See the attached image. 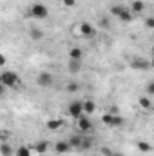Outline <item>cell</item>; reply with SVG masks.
<instances>
[{
    "label": "cell",
    "instance_id": "obj_1",
    "mask_svg": "<svg viewBox=\"0 0 154 156\" xmlns=\"http://www.w3.org/2000/svg\"><path fill=\"white\" fill-rule=\"evenodd\" d=\"M18 82H20V76L15 73V71H4V73H0V83L4 85V87H15V85H18Z\"/></svg>",
    "mask_w": 154,
    "mask_h": 156
},
{
    "label": "cell",
    "instance_id": "obj_2",
    "mask_svg": "<svg viewBox=\"0 0 154 156\" xmlns=\"http://www.w3.org/2000/svg\"><path fill=\"white\" fill-rule=\"evenodd\" d=\"M29 13H31V16L33 18H37V20H44V18H47V15H49V11H47V7L44 5V4H33L31 5V9H29Z\"/></svg>",
    "mask_w": 154,
    "mask_h": 156
},
{
    "label": "cell",
    "instance_id": "obj_3",
    "mask_svg": "<svg viewBox=\"0 0 154 156\" xmlns=\"http://www.w3.org/2000/svg\"><path fill=\"white\" fill-rule=\"evenodd\" d=\"M102 122H103L107 127H120V125L123 123V118L120 116V115H114V113H107V115L102 116Z\"/></svg>",
    "mask_w": 154,
    "mask_h": 156
},
{
    "label": "cell",
    "instance_id": "obj_4",
    "mask_svg": "<svg viewBox=\"0 0 154 156\" xmlns=\"http://www.w3.org/2000/svg\"><path fill=\"white\" fill-rule=\"evenodd\" d=\"M78 122H76V127H78V131L82 133V134H85V133H89L91 129H93V122H91V118L89 116H85V115H82L80 118H76Z\"/></svg>",
    "mask_w": 154,
    "mask_h": 156
},
{
    "label": "cell",
    "instance_id": "obj_5",
    "mask_svg": "<svg viewBox=\"0 0 154 156\" xmlns=\"http://www.w3.org/2000/svg\"><path fill=\"white\" fill-rule=\"evenodd\" d=\"M53 82H54V78H53L51 73H47V71L38 73V76H37V83H38L40 87H51Z\"/></svg>",
    "mask_w": 154,
    "mask_h": 156
},
{
    "label": "cell",
    "instance_id": "obj_6",
    "mask_svg": "<svg viewBox=\"0 0 154 156\" xmlns=\"http://www.w3.org/2000/svg\"><path fill=\"white\" fill-rule=\"evenodd\" d=\"M131 67L140 69V71H149L151 69V60H147V58H132Z\"/></svg>",
    "mask_w": 154,
    "mask_h": 156
},
{
    "label": "cell",
    "instance_id": "obj_7",
    "mask_svg": "<svg viewBox=\"0 0 154 156\" xmlns=\"http://www.w3.org/2000/svg\"><path fill=\"white\" fill-rule=\"evenodd\" d=\"M67 113H69V116L73 118H80L83 115V109H82V102L80 100H75V102H71L69 104V107H67Z\"/></svg>",
    "mask_w": 154,
    "mask_h": 156
},
{
    "label": "cell",
    "instance_id": "obj_8",
    "mask_svg": "<svg viewBox=\"0 0 154 156\" xmlns=\"http://www.w3.org/2000/svg\"><path fill=\"white\" fill-rule=\"evenodd\" d=\"M80 35L85 38H91V37H94V27L89 22H82L80 24Z\"/></svg>",
    "mask_w": 154,
    "mask_h": 156
},
{
    "label": "cell",
    "instance_id": "obj_9",
    "mask_svg": "<svg viewBox=\"0 0 154 156\" xmlns=\"http://www.w3.org/2000/svg\"><path fill=\"white\" fill-rule=\"evenodd\" d=\"M54 151H56L58 154H65V153H69V151H71V145H69V142H67V140H60V142H56V144H54Z\"/></svg>",
    "mask_w": 154,
    "mask_h": 156
},
{
    "label": "cell",
    "instance_id": "obj_10",
    "mask_svg": "<svg viewBox=\"0 0 154 156\" xmlns=\"http://www.w3.org/2000/svg\"><path fill=\"white\" fill-rule=\"evenodd\" d=\"M82 109H83V115H93L96 111V102L94 100H83L82 102Z\"/></svg>",
    "mask_w": 154,
    "mask_h": 156
},
{
    "label": "cell",
    "instance_id": "obj_11",
    "mask_svg": "<svg viewBox=\"0 0 154 156\" xmlns=\"http://www.w3.org/2000/svg\"><path fill=\"white\" fill-rule=\"evenodd\" d=\"M67 69H69L71 75H78V73L82 71V62H80V60H69Z\"/></svg>",
    "mask_w": 154,
    "mask_h": 156
},
{
    "label": "cell",
    "instance_id": "obj_12",
    "mask_svg": "<svg viewBox=\"0 0 154 156\" xmlns=\"http://www.w3.org/2000/svg\"><path fill=\"white\" fill-rule=\"evenodd\" d=\"M67 142H69L71 149H80V147H82V142H83V134H75V136H71Z\"/></svg>",
    "mask_w": 154,
    "mask_h": 156
},
{
    "label": "cell",
    "instance_id": "obj_13",
    "mask_svg": "<svg viewBox=\"0 0 154 156\" xmlns=\"http://www.w3.org/2000/svg\"><path fill=\"white\" fill-rule=\"evenodd\" d=\"M62 125H64V120H62V118H51V120L47 122V129H49V131H58Z\"/></svg>",
    "mask_w": 154,
    "mask_h": 156
},
{
    "label": "cell",
    "instance_id": "obj_14",
    "mask_svg": "<svg viewBox=\"0 0 154 156\" xmlns=\"http://www.w3.org/2000/svg\"><path fill=\"white\" fill-rule=\"evenodd\" d=\"M13 154H15V149L11 147L9 142L0 144V156H13Z\"/></svg>",
    "mask_w": 154,
    "mask_h": 156
},
{
    "label": "cell",
    "instance_id": "obj_15",
    "mask_svg": "<svg viewBox=\"0 0 154 156\" xmlns=\"http://www.w3.org/2000/svg\"><path fill=\"white\" fill-rule=\"evenodd\" d=\"M118 20H121V22H125V24L132 22V13H131V9H129V7H125V9L118 15Z\"/></svg>",
    "mask_w": 154,
    "mask_h": 156
},
{
    "label": "cell",
    "instance_id": "obj_16",
    "mask_svg": "<svg viewBox=\"0 0 154 156\" xmlns=\"http://www.w3.org/2000/svg\"><path fill=\"white\" fill-rule=\"evenodd\" d=\"M82 58H83L82 47H73V49L69 51V60H80V62H82Z\"/></svg>",
    "mask_w": 154,
    "mask_h": 156
},
{
    "label": "cell",
    "instance_id": "obj_17",
    "mask_svg": "<svg viewBox=\"0 0 154 156\" xmlns=\"http://www.w3.org/2000/svg\"><path fill=\"white\" fill-rule=\"evenodd\" d=\"M143 9H145V4L142 0H134L131 4V13H143Z\"/></svg>",
    "mask_w": 154,
    "mask_h": 156
},
{
    "label": "cell",
    "instance_id": "obj_18",
    "mask_svg": "<svg viewBox=\"0 0 154 156\" xmlns=\"http://www.w3.org/2000/svg\"><path fill=\"white\" fill-rule=\"evenodd\" d=\"M35 151H37L38 154H45V153L49 151V144H47V142H44V140H42V142H37Z\"/></svg>",
    "mask_w": 154,
    "mask_h": 156
},
{
    "label": "cell",
    "instance_id": "obj_19",
    "mask_svg": "<svg viewBox=\"0 0 154 156\" xmlns=\"http://www.w3.org/2000/svg\"><path fill=\"white\" fill-rule=\"evenodd\" d=\"M15 154L16 156H31V149L26 147V145H20V147L15 151Z\"/></svg>",
    "mask_w": 154,
    "mask_h": 156
},
{
    "label": "cell",
    "instance_id": "obj_20",
    "mask_svg": "<svg viewBox=\"0 0 154 156\" xmlns=\"http://www.w3.org/2000/svg\"><path fill=\"white\" fill-rule=\"evenodd\" d=\"M140 105H142L143 109H151V107H152V102H151V98L142 96V98H140Z\"/></svg>",
    "mask_w": 154,
    "mask_h": 156
},
{
    "label": "cell",
    "instance_id": "obj_21",
    "mask_svg": "<svg viewBox=\"0 0 154 156\" xmlns=\"http://www.w3.org/2000/svg\"><path fill=\"white\" fill-rule=\"evenodd\" d=\"M123 9H125V5H121V4H116V5H113V7H111V15L118 18V15H120Z\"/></svg>",
    "mask_w": 154,
    "mask_h": 156
},
{
    "label": "cell",
    "instance_id": "obj_22",
    "mask_svg": "<svg viewBox=\"0 0 154 156\" xmlns=\"http://www.w3.org/2000/svg\"><path fill=\"white\" fill-rule=\"evenodd\" d=\"M102 154L103 156H125L121 153H118V151H111L109 147H102Z\"/></svg>",
    "mask_w": 154,
    "mask_h": 156
},
{
    "label": "cell",
    "instance_id": "obj_23",
    "mask_svg": "<svg viewBox=\"0 0 154 156\" xmlns=\"http://www.w3.org/2000/svg\"><path fill=\"white\" fill-rule=\"evenodd\" d=\"M31 38L33 40H42L44 38V33H42L40 29H37V27H33V29H31Z\"/></svg>",
    "mask_w": 154,
    "mask_h": 156
},
{
    "label": "cell",
    "instance_id": "obj_24",
    "mask_svg": "<svg viewBox=\"0 0 154 156\" xmlns=\"http://www.w3.org/2000/svg\"><path fill=\"white\" fill-rule=\"evenodd\" d=\"M138 149H140L142 153H149V151H151V144H147V142H138Z\"/></svg>",
    "mask_w": 154,
    "mask_h": 156
},
{
    "label": "cell",
    "instance_id": "obj_25",
    "mask_svg": "<svg viewBox=\"0 0 154 156\" xmlns=\"http://www.w3.org/2000/svg\"><path fill=\"white\" fill-rule=\"evenodd\" d=\"M80 89V85L78 83H67V93H75Z\"/></svg>",
    "mask_w": 154,
    "mask_h": 156
},
{
    "label": "cell",
    "instance_id": "obj_26",
    "mask_svg": "<svg viewBox=\"0 0 154 156\" xmlns=\"http://www.w3.org/2000/svg\"><path fill=\"white\" fill-rule=\"evenodd\" d=\"M154 94V82H149L147 85V96H152Z\"/></svg>",
    "mask_w": 154,
    "mask_h": 156
},
{
    "label": "cell",
    "instance_id": "obj_27",
    "mask_svg": "<svg viewBox=\"0 0 154 156\" xmlns=\"http://www.w3.org/2000/svg\"><path fill=\"white\" fill-rule=\"evenodd\" d=\"M145 24H147V27H149V29H152V27H154V18H152V16H147V18H145Z\"/></svg>",
    "mask_w": 154,
    "mask_h": 156
},
{
    "label": "cell",
    "instance_id": "obj_28",
    "mask_svg": "<svg viewBox=\"0 0 154 156\" xmlns=\"http://www.w3.org/2000/svg\"><path fill=\"white\" fill-rule=\"evenodd\" d=\"M9 136V131H0V140H7Z\"/></svg>",
    "mask_w": 154,
    "mask_h": 156
},
{
    "label": "cell",
    "instance_id": "obj_29",
    "mask_svg": "<svg viewBox=\"0 0 154 156\" xmlns=\"http://www.w3.org/2000/svg\"><path fill=\"white\" fill-rule=\"evenodd\" d=\"M62 2H64V4H65V5H67V7H73V5H75V4H76V2H75V0H62Z\"/></svg>",
    "mask_w": 154,
    "mask_h": 156
},
{
    "label": "cell",
    "instance_id": "obj_30",
    "mask_svg": "<svg viewBox=\"0 0 154 156\" xmlns=\"http://www.w3.org/2000/svg\"><path fill=\"white\" fill-rule=\"evenodd\" d=\"M5 64V56L4 55H0V66H4Z\"/></svg>",
    "mask_w": 154,
    "mask_h": 156
},
{
    "label": "cell",
    "instance_id": "obj_31",
    "mask_svg": "<svg viewBox=\"0 0 154 156\" xmlns=\"http://www.w3.org/2000/svg\"><path fill=\"white\" fill-rule=\"evenodd\" d=\"M4 91H5V87H4V85H2V83H0V96H2V94H4Z\"/></svg>",
    "mask_w": 154,
    "mask_h": 156
}]
</instances>
